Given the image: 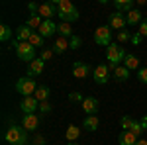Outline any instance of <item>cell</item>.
<instances>
[{"mask_svg": "<svg viewBox=\"0 0 147 145\" xmlns=\"http://www.w3.org/2000/svg\"><path fill=\"white\" fill-rule=\"evenodd\" d=\"M141 41H143V37H141V35L137 34V32H136V34H134V35H131V43L136 45V47H137V45H139V43H141Z\"/></svg>", "mask_w": 147, "mask_h": 145, "instance_id": "41", "label": "cell"}, {"mask_svg": "<svg viewBox=\"0 0 147 145\" xmlns=\"http://www.w3.org/2000/svg\"><path fill=\"white\" fill-rule=\"evenodd\" d=\"M43 24V20L37 16V14H32L30 18H28V22H26V26L30 28V30H39V26Z\"/></svg>", "mask_w": 147, "mask_h": 145, "instance_id": "26", "label": "cell"}, {"mask_svg": "<svg viewBox=\"0 0 147 145\" xmlns=\"http://www.w3.org/2000/svg\"><path fill=\"white\" fill-rule=\"evenodd\" d=\"M4 139L10 145H28V132L24 129V125H14L12 123L4 134Z\"/></svg>", "mask_w": 147, "mask_h": 145, "instance_id": "2", "label": "cell"}, {"mask_svg": "<svg viewBox=\"0 0 147 145\" xmlns=\"http://www.w3.org/2000/svg\"><path fill=\"white\" fill-rule=\"evenodd\" d=\"M125 24H127V20H125V16L122 12H114V14H110V18H108V28H110V30L122 32L125 28Z\"/></svg>", "mask_w": 147, "mask_h": 145, "instance_id": "9", "label": "cell"}, {"mask_svg": "<svg viewBox=\"0 0 147 145\" xmlns=\"http://www.w3.org/2000/svg\"><path fill=\"white\" fill-rule=\"evenodd\" d=\"M129 132H134V134L139 137V135L143 134V125H141V122H136V120H134V123H131V129H129Z\"/></svg>", "mask_w": 147, "mask_h": 145, "instance_id": "34", "label": "cell"}, {"mask_svg": "<svg viewBox=\"0 0 147 145\" xmlns=\"http://www.w3.org/2000/svg\"><path fill=\"white\" fill-rule=\"evenodd\" d=\"M94 41H96L98 45L108 47V45L112 43V32H110V28H108V26L96 28V32H94Z\"/></svg>", "mask_w": 147, "mask_h": 145, "instance_id": "5", "label": "cell"}, {"mask_svg": "<svg viewBox=\"0 0 147 145\" xmlns=\"http://www.w3.org/2000/svg\"><path fill=\"white\" fill-rule=\"evenodd\" d=\"M28 8H30V12H32V14H37V8H39V4H35V2H30V4H28Z\"/></svg>", "mask_w": 147, "mask_h": 145, "instance_id": "42", "label": "cell"}, {"mask_svg": "<svg viewBox=\"0 0 147 145\" xmlns=\"http://www.w3.org/2000/svg\"><path fill=\"white\" fill-rule=\"evenodd\" d=\"M98 125H100V120H98L96 116H86L84 122H82V127H84L86 132H96Z\"/></svg>", "mask_w": 147, "mask_h": 145, "instance_id": "18", "label": "cell"}, {"mask_svg": "<svg viewBox=\"0 0 147 145\" xmlns=\"http://www.w3.org/2000/svg\"><path fill=\"white\" fill-rule=\"evenodd\" d=\"M67 49H71V47H69V39L59 35V37H57V41H55V45H53V51H55V53H59V55H63Z\"/></svg>", "mask_w": 147, "mask_h": 145, "instance_id": "20", "label": "cell"}, {"mask_svg": "<svg viewBox=\"0 0 147 145\" xmlns=\"http://www.w3.org/2000/svg\"><path fill=\"white\" fill-rule=\"evenodd\" d=\"M10 37H12V30H10V26L2 24V26H0V41H8Z\"/></svg>", "mask_w": 147, "mask_h": 145, "instance_id": "29", "label": "cell"}, {"mask_svg": "<svg viewBox=\"0 0 147 145\" xmlns=\"http://www.w3.org/2000/svg\"><path fill=\"white\" fill-rule=\"evenodd\" d=\"M57 32V24L53 20H43V24L39 26V30H37V34L43 35V37H51V35Z\"/></svg>", "mask_w": 147, "mask_h": 145, "instance_id": "14", "label": "cell"}, {"mask_svg": "<svg viewBox=\"0 0 147 145\" xmlns=\"http://www.w3.org/2000/svg\"><path fill=\"white\" fill-rule=\"evenodd\" d=\"M57 16H59V20L71 24V22H77V20H79V10L71 12V14H57Z\"/></svg>", "mask_w": 147, "mask_h": 145, "instance_id": "28", "label": "cell"}, {"mask_svg": "<svg viewBox=\"0 0 147 145\" xmlns=\"http://www.w3.org/2000/svg\"><path fill=\"white\" fill-rule=\"evenodd\" d=\"M39 112H41V114H49V112H51V104H49V100L47 102H39Z\"/></svg>", "mask_w": 147, "mask_h": 145, "instance_id": "38", "label": "cell"}, {"mask_svg": "<svg viewBox=\"0 0 147 145\" xmlns=\"http://www.w3.org/2000/svg\"><path fill=\"white\" fill-rule=\"evenodd\" d=\"M79 135H80V127L75 125V123H71V125L67 127V132H65V137H67L69 143H75V141L79 139Z\"/></svg>", "mask_w": 147, "mask_h": 145, "instance_id": "19", "label": "cell"}, {"mask_svg": "<svg viewBox=\"0 0 147 145\" xmlns=\"http://www.w3.org/2000/svg\"><path fill=\"white\" fill-rule=\"evenodd\" d=\"M55 6H57V14H71L75 12V4L69 2V0H55Z\"/></svg>", "mask_w": 147, "mask_h": 145, "instance_id": "15", "label": "cell"}, {"mask_svg": "<svg viewBox=\"0 0 147 145\" xmlns=\"http://www.w3.org/2000/svg\"><path fill=\"white\" fill-rule=\"evenodd\" d=\"M116 39H118V43H125V41H131V34H129V32H125V30H122V32H118Z\"/></svg>", "mask_w": 147, "mask_h": 145, "instance_id": "32", "label": "cell"}, {"mask_svg": "<svg viewBox=\"0 0 147 145\" xmlns=\"http://www.w3.org/2000/svg\"><path fill=\"white\" fill-rule=\"evenodd\" d=\"M141 125H143V129H147V114L143 116V120H141Z\"/></svg>", "mask_w": 147, "mask_h": 145, "instance_id": "43", "label": "cell"}, {"mask_svg": "<svg viewBox=\"0 0 147 145\" xmlns=\"http://www.w3.org/2000/svg\"><path fill=\"white\" fill-rule=\"evenodd\" d=\"M114 6H116V12H122V14H124V12L136 10L131 0H116V2H114Z\"/></svg>", "mask_w": 147, "mask_h": 145, "instance_id": "22", "label": "cell"}, {"mask_svg": "<svg viewBox=\"0 0 147 145\" xmlns=\"http://www.w3.org/2000/svg\"><path fill=\"white\" fill-rule=\"evenodd\" d=\"M49 94H51V90H49V86H37V90H35V98H37V102H47L49 100Z\"/></svg>", "mask_w": 147, "mask_h": 145, "instance_id": "23", "label": "cell"}, {"mask_svg": "<svg viewBox=\"0 0 147 145\" xmlns=\"http://www.w3.org/2000/svg\"><path fill=\"white\" fill-rule=\"evenodd\" d=\"M125 57H127V53L124 51V47H120L118 43H110L106 47V59H108V69L110 71H116Z\"/></svg>", "mask_w": 147, "mask_h": 145, "instance_id": "1", "label": "cell"}, {"mask_svg": "<svg viewBox=\"0 0 147 145\" xmlns=\"http://www.w3.org/2000/svg\"><path fill=\"white\" fill-rule=\"evenodd\" d=\"M37 16H39L41 20H51L53 16H57L55 2H43V4H39V8H37Z\"/></svg>", "mask_w": 147, "mask_h": 145, "instance_id": "8", "label": "cell"}, {"mask_svg": "<svg viewBox=\"0 0 147 145\" xmlns=\"http://www.w3.org/2000/svg\"><path fill=\"white\" fill-rule=\"evenodd\" d=\"M16 90L24 94V96H34L37 86H35V78H30V77H24V78H18L16 82Z\"/></svg>", "mask_w": 147, "mask_h": 145, "instance_id": "4", "label": "cell"}, {"mask_svg": "<svg viewBox=\"0 0 147 145\" xmlns=\"http://www.w3.org/2000/svg\"><path fill=\"white\" fill-rule=\"evenodd\" d=\"M125 20H127V24H129V26H137V24L143 22L145 18H143V14H141L139 10H131V12H127Z\"/></svg>", "mask_w": 147, "mask_h": 145, "instance_id": "21", "label": "cell"}, {"mask_svg": "<svg viewBox=\"0 0 147 145\" xmlns=\"http://www.w3.org/2000/svg\"><path fill=\"white\" fill-rule=\"evenodd\" d=\"M118 141H120V145H136L139 139H137V135L134 132H122Z\"/></svg>", "mask_w": 147, "mask_h": 145, "instance_id": "16", "label": "cell"}, {"mask_svg": "<svg viewBox=\"0 0 147 145\" xmlns=\"http://www.w3.org/2000/svg\"><path fill=\"white\" fill-rule=\"evenodd\" d=\"M53 55H55V51H53V49H43V51H41V55H39V59H43V61H51V59H53Z\"/></svg>", "mask_w": 147, "mask_h": 145, "instance_id": "35", "label": "cell"}, {"mask_svg": "<svg viewBox=\"0 0 147 145\" xmlns=\"http://www.w3.org/2000/svg\"><path fill=\"white\" fill-rule=\"evenodd\" d=\"M32 34H34V30H30L28 26H20L16 30V41H30Z\"/></svg>", "mask_w": 147, "mask_h": 145, "instance_id": "17", "label": "cell"}, {"mask_svg": "<svg viewBox=\"0 0 147 145\" xmlns=\"http://www.w3.org/2000/svg\"><path fill=\"white\" fill-rule=\"evenodd\" d=\"M43 69H45V61L43 59H35V61H32L30 65H28V77L34 78V77H39L41 73H43Z\"/></svg>", "mask_w": 147, "mask_h": 145, "instance_id": "10", "label": "cell"}, {"mask_svg": "<svg viewBox=\"0 0 147 145\" xmlns=\"http://www.w3.org/2000/svg\"><path fill=\"white\" fill-rule=\"evenodd\" d=\"M69 100H71V102H80V104H82L84 98L80 96V92H71V94H69Z\"/></svg>", "mask_w": 147, "mask_h": 145, "instance_id": "39", "label": "cell"}, {"mask_svg": "<svg viewBox=\"0 0 147 145\" xmlns=\"http://www.w3.org/2000/svg\"><path fill=\"white\" fill-rule=\"evenodd\" d=\"M67 145H79V143H67Z\"/></svg>", "mask_w": 147, "mask_h": 145, "instance_id": "45", "label": "cell"}, {"mask_svg": "<svg viewBox=\"0 0 147 145\" xmlns=\"http://www.w3.org/2000/svg\"><path fill=\"white\" fill-rule=\"evenodd\" d=\"M32 145H45V137L39 134V135H35L34 139H32Z\"/></svg>", "mask_w": 147, "mask_h": 145, "instance_id": "40", "label": "cell"}, {"mask_svg": "<svg viewBox=\"0 0 147 145\" xmlns=\"http://www.w3.org/2000/svg\"><path fill=\"white\" fill-rule=\"evenodd\" d=\"M129 73H131V71H129L127 67H124V65H120V67H118L116 71H114V77L118 78L120 82H124V80H127V78H129Z\"/></svg>", "mask_w": 147, "mask_h": 145, "instance_id": "25", "label": "cell"}, {"mask_svg": "<svg viewBox=\"0 0 147 145\" xmlns=\"http://www.w3.org/2000/svg\"><path fill=\"white\" fill-rule=\"evenodd\" d=\"M30 43L34 45V47H43V35H39L37 32H34L32 37H30ZM43 49H45V47H43Z\"/></svg>", "mask_w": 147, "mask_h": 145, "instance_id": "30", "label": "cell"}, {"mask_svg": "<svg viewBox=\"0 0 147 145\" xmlns=\"http://www.w3.org/2000/svg\"><path fill=\"white\" fill-rule=\"evenodd\" d=\"M137 34L141 35V37H147V18L143 20V22L139 24V30H137Z\"/></svg>", "mask_w": 147, "mask_h": 145, "instance_id": "37", "label": "cell"}, {"mask_svg": "<svg viewBox=\"0 0 147 145\" xmlns=\"http://www.w3.org/2000/svg\"><path fill=\"white\" fill-rule=\"evenodd\" d=\"M57 32H59V35L61 37H73V30H71V24H67V22H61L59 26H57Z\"/></svg>", "mask_w": 147, "mask_h": 145, "instance_id": "27", "label": "cell"}, {"mask_svg": "<svg viewBox=\"0 0 147 145\" xmlns=\"http://www.w3.org/2000/svg\"><path fill=\"white\" fill-rule=\"evenodd\" d=\"M80 43H82V39H80L79 35H73V37L69 39V47H71V49H79Z\"/></svg>", "mask_w": 147, "mask_h": 145, "instance_id": "33", "label": "cell"}, {"mask_svg": "<svg viewBox=\"0 0 147 145\" xmlns=\"http://www.w3.org/2000/svg\"><path fill=\"white\" fill-rule=\"evenodd\" d=\"M137 78H139L143 84H147V67H141L137 71Z\"/></svg>", "mask_w": 147, "mask_h": 145, "instance_id": "36", "label": "cell"}, {"mask_svg": "<svg viewBox=\"0 0 147 145\" xmlns=\"http://www.w3.org/2000/svg\"><path fill=\"white\" fill-rule=\"evenodd\" d=\"M22 125H24L26 132H34V129H37V125H39V116H37V114H24Z\"/></svg>", "mask_w": 147, "mask_h": 145, "instance_id": "11", "label": "cell"}, {"mask_svg": "<svg viewBox=\"0 0 147 145\" xmlns=\"http://www.w3.org/2000/svg\"><path fill=\"white\" fill-rule=\"evenodd\" d=\"M88 75H90V67L86 63H82V61L73 63V77L75 78H86Z\"/></svg>", "mask_w": 147, "mask_h": 145, "instance_id": "12", "label": "cell"}, {"mask_svg": "<svg viewBox=\"0 0 147 145\" xmlns=\"http://www.w3.org/2000/svg\"><path fill=\"white\" fill-rule=\"evenodd\" d=\"M136 145H147V139H139V141H137Z\"/></svg>", "mask_w": 147, "mask_h": 145, "instance_id": "44", "label": "cell"}, {"mask_svg": "<svg viewBox=\"0 0 147 145\" xmlns=\"http://www.w3.org/2000/svg\"><path fill=\"white\" fill-rule=\"evenodd\" d=\"M131 123H134V120H131L129 116H122V120H120L122 132H129V129H131Z\"/></svg>", "mask_w": 147, "mask_h": 145, "instance_id": "31", "label": "cell"}, {"mask_svg": "<svg viewBox=\"0 0 147 145\" xmlns=\"http://www.w3.org/2000/svg\"><path fill=\"white\" fill-rule=\"evenodd\" d=\"M98 106H100V102L96 100V98H92V96H86L82 100V110L86 112V116H96Z\"/></svg>", "mask_w": 147, "mask_h": 145, "instance_id": "13", "label": "cell"}, {"mask_svg": "<svg viewBox=\"0 0 147 145\" xmlns=\"http://www.w3.org/2000/svg\"><path fill=\"white\" fill-rule=\"evenodd\" d=\"M20 110L24 114H35V112H39V102L35 96H24L20 102Z\"/></svg>", "mask_w": 147, "mask_h": 145, "instance_id": "6", "label": "cell"}, {"mask_svg": "<svg viewBox=\"0 0 147 145\" xmlns=\"http://www.w3.org/2000/svg\"><path fill=\"white\" fill-rule=\"evenodd\" d=\"M124 67H127L129 71H137L139 69V59L136 55H131V53H127V57L124 59Z\"/></svg>", "mask_w": 147, "mask_h": 145, "instance_id": "24", "label": "cell"}, {"mask_svg": "<svg viewBox=\"0 0 147 145\" xmlns=\"http://www.w3.org/2000/svg\"><path fill=\"white\" fill-rule=\"evenodd\" d=\"M12 47H14V51H16V55H18V59H22V61H26L28 65L32 63V61H35V47L30 41H12Z\"/></svg>", "mask_w": 147, "mask_h": 145, "instance_id": "3", "label": "cell"}, {"mask_svg": "<svg viewBox=\"0 0 147 145\" xmlns=\"http://www.w3.org/2000/svg\"><path fill=\"white\" fill-rule=\"evenodd\" d=\"M92 78H94L96 84H106V82L110 80V69H108V65H98V67H94Z\"/></svg>", "mask_w": 147, "mask_h": 145, "instance_id": "7", "label": "cell"}]
</instances>
